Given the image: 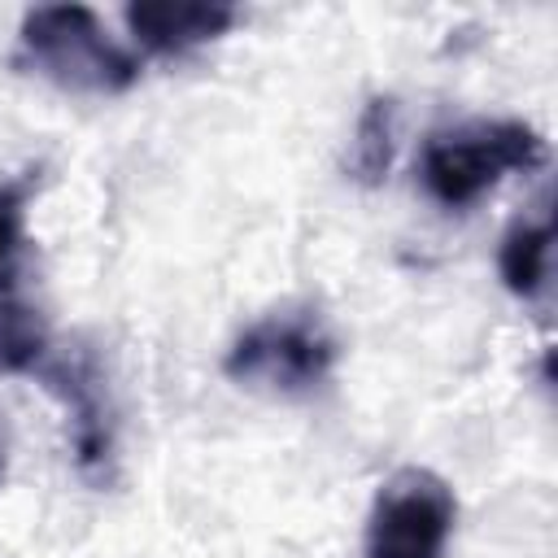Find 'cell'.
I'll return each mask as SVG.
<instances>
[{
  "mask_svg": "<svg viewBox=\"0 0 558 558\" xmlns=\"http://www.w3.org/2000/svg\"><path fill=\"white\" fill-rule=\"evenodd\" d=\"M545 161V140L514 118H480L427 135L418 157V179L427 196L445 209H471L501 179L536 170Z\"/></svg>",
  "mask_w": 558,
  "mask_h": 558,
  "instance_id": "1",
  "label": "cell"
},
{
  "mask_svg": "<svg viewBox=\"0 0 558 558\" xmlns=\"http://www.w3.org/2000/svg\"><path fill=\"white\" fill-rule=\"evenodd\" d=\"M17 57L65 92L113 96L140 78V57L122 48L87 4H44L22 17Z\"/></svg>",
  "mask_w": 558,
  "mask_h": 558,
  "instance_id": "2",
  "label": "cell"
},
{
  "mask_svg": "<svg viewBox=\"0 0 558 558\" xmlns=\"http://www.w3.org/2000/svg\"><path fill=\"white\" fill-rule=\"evenodd\" d=\"M336 366V336L314 310H275L248 323L227 349L222 371L244 388L275 397H305L327 384Z\"/></svg>",
  "mask_w": 558,
  "mask_h": 558,
  "instance_id": "3",
  "label": "cell"
},
{
  "mask_svg": "<svg viewBox=\"0 0 558 558\" xmlns=\"http://www.w3.org/2000/svg\"><path fill=\"white\" fill-rule=\"evenodd\" d=\"M453 523V488L427 466H401L375 493L366 519V558H445Z\"/></svg>",
  "mask_w": 558,
  "mask_h": 558,
  "instance_id": "4",
  "label": "cell"
},
{
  "mask_svg": "<svg viewBox=\"0 0 558 558\" xmlns=\"http://www.w3.org/2000/svg\"><path fill=\"white\" fill-rule=\"evenodd\" d=\"M235 22L231 4H131L126 26L153 57H179L196 44L218 39Z\"/></svg>",
  "mask_w": 558,
  "mask_h": 558,
  "instance_id": "5",
  "label": "cell"
},
{
  "mask_svg": "<svg viewBox=\"0 0 558 558\" xmlns=\"http://www.w3.org/2000/svg\"><path fill=\"white\" fill-rule=\"evenodd\" d=\"M44 357H48L44 314L13 283H0V371L26 375V371H39Z\"/></svg>",
  "mask_w": 558,
  "mask_h": 558,
  "instance_id": "6",
  "label": "cell"
},
{
  "mask_svg": "<svg viewBox=\"0 0 558 558\" xmlns=\"http://www.w3.org/2000/svg\"><path fill=\"white\" fill-rule=\"evenodd\" d=\"M392 148H397V100L392 96H375L357 118V131H353L344 166L362 187H375V183L388 179Z\"/></svg>",
  "mask_w": 558,
  "mask_h": 558,
  "instance_id": "7",
  "label": "cell"
},
{
  "mask_svg": "<svg viewBox=\"0 0 558 558\" xmlns=\"http://www.w3.org/2000/svg\"><path fill=\"white\" fill-rule=\"evenodd\" d=\"M497 270H501V283L514 296H536L549 279V218L514 222L501 240Z\"/></svg>",
  "mask_w": 558,
  "mask_h": 558,
  "instance_id": "8",
  "label": "cell"
},
{
  "mask_svg": "<svg viewBox=\"0 0 558 558\" xmlns=\"http://www.w3.org/2000/svg\"><path fill=\"white\" fill-rule=\"evenodd\" d=\"M31 174L0 183V266L17 253L22 231H26V201H31Z\"/></svg>",
  "mask_w": 558,
  "mask_h": 558,
  "instance_id": "9",
  "label": "cell"
},
{
  "mask_svg": "<svg viewBox=\"0 0 558 558\" xmlns=\"http://www.w3.org/2000/svg\"><path fill=\"white\" fill-rule=\"evenodd\" d=\"M0 475H4V458H0Z\"/></svg>",
  "mask_w": 558,
  "mask_h": 558,
  "instance_id": "10",
  "label": "cell"
}]
</instances>
